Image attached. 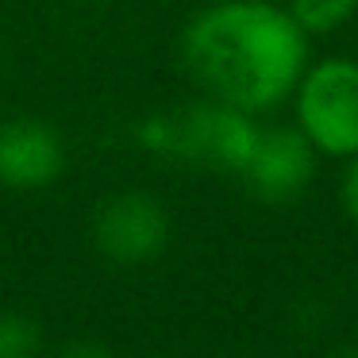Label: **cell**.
<instances>
[{"label": "cell", "instance_id": "obj_3", "mask_svg": "<svg viewBox=\"0 0 358 358\" xmlns=\"http://www.w3.org/2000/svg\"><path fill=\"white\" fill-rule=\"evenodd\" d=\"M301 131L331 158L358 155V62L327 58L296 81Z\"/></svg>", "mask_w": 358, "mask_h": 358}, {"label": "cell", "instance_id": "obj_11", "mask_svg": "<svg viewBox=\"0 0 358 358\" xmlns=\"http://www.w3.org/2000/svg\"><path fill=\"white\" fill-rule=\"evenodd\" d=\"M331 358H358V347H343V350H335Z\"/></svg>", "mask_w": 358, "mask_h": 358}, {"label": "cell", "instance_id": "obj_8", "mask_svg": "<svg viewBox=\"0 0 358 358\" xmlns=\"http://www.w3.org/2000/svg\"><path fill=\"white\" fill-rule=\"evenodd\" d=\"M39 327L20 312H0V358H35L39 355Z\"/></svg>", "mask_w": 358, "mask_h": 358}, {"label": "cell", "instance_id": "obj_9", "mask_svg": "<svg viewBox=\"0 0 358 358\" xmlns=\"http://www.w3.org/2000/svg\"><path fill=\"white\" fill-rule=\"evenodd\" d=\"M343 208L358 224V155H350L347 173H343Z\"/></svg>", "mask_w": 358, "mask_h": 358}, {"label": "cell", "instance_id": "obj_4", "mask_svg": "<svg viewBox=\"0 0 358 358\" xmlns=\"http://www.w3.org/2000/svg\"><path fill=\"white\" fill-rule=\"evenodd\" d=\"M93 239L108 262L143 266L155 262L170 243V216L147 193H120L104 201L93 220Z\"/></svg>", "mask_w": 358, "mask_h": 358}, {"label": "cell", "instance_id": "obj_7", "mask_svg": "<svg viewBox=\"0 0 358 358\" xmlns=\"http://www.w3.org/2000/svg\"><path fill=\"white\" fill-rule=\"evenodd\" d=\"M358 0H289V16L304 35H327L355 16Z\"/></svg>", "mask_w": 358, "mask_h": 358}, {"label": "cell", "instance_id": "obj_10", "mask_svg": "<svg viewBox=\"0 0 358 358\" xmlns=\"http://www.w3.org/2000/svg\"><path fill=\"white\" fill-rule=\"evenodd\" d=\"M58 358H116V355L96 339H73V343H66V347L58 350Z\"/></svg>", "mask_w": 358, "mask_h": 358}, {"label": "cell", "instance_id": "obj_5", "mask_svg": "<svg viewBox=\"0 0 358 358\" xmlns=\"http://www.w3.org/2000/svg\"><path fill=\"white\" fill-rule=\"evenodd\" d=\"M312 173H316V147L308 143V135L289 131V127H270V131H258L255 150L239 170V178L247 181V189L258 201L289 204L308 189Z\"/></svg>", "mask_w": 358, "mask_h": 358}, {"label": "cell", "instance_id": "obj_1", "mask_svg": "<svg viewBox=\"0 0 358 358\" xmlns=\"http://www.w3.org/2000/svg\"><path fill=\"white\" fill-rule=\"evenodd\" d=\"M185 62L216 101L262 112L304 78V31L266 0H224L189 24Z\"/></svg>", "mask_w": 358, "mask_h": 358}, {"label": "cell", "instance_id": "obj_6", "mask_svg": "<svg viewBox=\"0 0 358 358\" xmlns=\"http://www.w3.org/2000/svg\"><path fill=\"white\" fill-rule=\"evenodd\" d=\"M62 173V139L39 120L0 124V185L43 189Z\"/></svg>", "mask_w": 358, "mask_h": 358}, {"label": "cell", "instance_id": "obj_2", "mask_svg": "<svg viewBox=\"0 0 358 358\" xmlns=\"http://www.w3.org/2000/svg\"><path fill=\"white\" fill-rule=\"evenodd\" d=\"M258 127L250 124V112L231 104H193V108L150 116L139 127V143L155 155L178 158V162L216 166V170L239 173L255 150Z\"/></svg>", "mask_w": 358, "mask_h": 358}]
</instances>
